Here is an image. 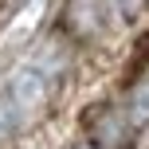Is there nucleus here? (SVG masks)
Segmentation results:
<instances>
[{"label": "nucleus", "instance_id": "obj_1", "mask_svg": "<svg viewBox=\"0 0 149 149\" xmlns=\"http://www.w3.org/2000/svg\"><path fill=\"white\" fill-rule=\"evenodd\" d=\"M8 98H12L16 114H20L24 126H31V122H39L47 114V106H51V79H47L43 67H20L8 79Z\"/></svg>", "mask_w": 149, "mask_h": 149}, {"label": "nucleus", "instance_id": "obj_4", "mask_svg": "<svg viewBox=\"0 0 149 149\" xmlns=\"http://www.w3.org/2000/svg\"><path fill=\"white\" fill-rule=\"evenodd\" d=\"M126 122H130V126H149V79H134V82H130Z\"/></svg>", "mask_w": 149, "mask_h": 149}, {"label": "nucleus", "instance_id": "obj_8", "mask_svg": "<svg viewBox=\"0 0 149 149\" xmlns=\"http://www.w3.org/2000/svg\"><path fill=\"white\" fill-rule=\"evenodd\" d=\"M67 149H94L90 141H74V145H67Z\"/></svg>", "mask_w": 149, "mask_h": 149}, {"label": "nucleus", "instance_id": "obj_7", "mask_svg": "<svg viewBox=\"0 0 149 149\" xmlns=\"http://www.w3.org/2000/svg\"><path fill=\"white\" fill-rule=\"evenodd\" d=\"M110 8H114V16H122V20H134V16L145 8V0H110Z\"/></svg>", "mask_w": 149, "mask_h": 149}, {"label": "nucleus", "instance_id": "obj_3", "mask_svg": "<svg viewBox=\"0 0 149 149\" xmlns=\"http://www.w3.org/2000/svg\"><path fill=\"white\" fill-rule=\"evenodd\" d=\"M82 126H86V137L94 149H122L130 137V122L118 106H90Z\"/></svg>", "mask_w": 149, "mask_h": 149}, {"label": "nucleus", "instance_id": "obj_5", "mask_svg": "<svg viewBox=\"0 0 149 149\" xmlns=\"http://www.w3.org/2000/svg\"><path fill=\"white\" fill-rule=\"evenodd\" d=\"M24 130V122H20V114H16V106H12V98L8 94H0V149H8L12 145V137Z\"/></svg>", "mask_w": 149, "mask_h": 149}, {"label": "nucleus", "instance_id": "obj_2", "mask_svg": "<svg viewBox=\"0 0 149 149\" xmlns=\"http://www.w3.org/2000/svg\"><path fill=\"white\" fill-rule=\"evenodd\" d=\"M110 20H114L110 0H67L63 4V31L71 39H79V43L102 39Z\"/></svg>", "mask_w": 149, "mask_h": 149}, {"label": "nucleus", "instance_id": "obj_6", "mask_svg": "<svg viewBox=\"0 0 149 149\" xmlns=\"http://www.w3.org/2000/svg\"><path fill=\"white\" fill-rule=\"evenodd\" d=\"M149 63V36L137 39V47H134V59L126 63V82H134V79H141V67Z\"/></svg>", "mask_w": 149, "mask_h": 149}, {"label": "nucleus", "instance_id": "obj_9", "mask_svg": "<svg viewBox=\"0 0 149 149\" xmlns=\"http://www.w3.org/2000/svg\"><path fill=\"white\" fill-rule=\"evenodd\" d=\"M145 4H149V0H145Z\"/></svg>", "mask_w": 149, "mask_h": 149}]
</instances>
